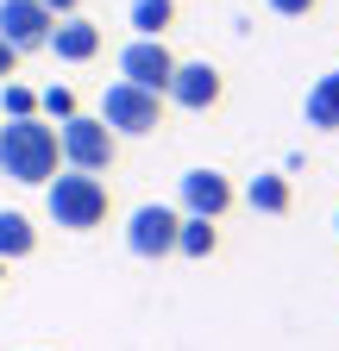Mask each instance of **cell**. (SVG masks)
Segmentation results:
<instances>
[{"label": "cell", "mask_w": 339, "mask_h": 351, "mask_svg": "<svg viewBox=\"0 0 339 351\" xmlns=\"http://www.w3.org/2000/svg\"><path fill=\"white\" fill-rule=\"evenodd\" d=\"M63 169L57 157V125L51 119H0V176H13L25 189H45L51 176Z\"/></svg>", "instance_id": "1"}, {"label": "cell", "mask_w": 339, "mask_h": 351, "mask_svg": "<svg viewBox=\"0 0 339 351\" xmlns=\"http://www.w3.org/2000/svg\"><path fill=\"white\" fill-rule=\"evenodd\" d=\"M107 207H113V195H107L101 176L57 169L51 182H45V213L57 219L63 232H95V226H107Z\"/></svg>", "instance_id": "2"}, {"label": "cell", "mask_w": 339, "mask_h": 351, "mask_svg": "<svg viewBox=\"0 0 339 351\" xmlns=\"http://www.w3.org/2000/svg\"><path fill=\"white\" fill-rule=\"evenodd\" d=\"M113 138H145V132L163 125V95L151 88H132V82H107L101 88V113H95Z\"/></svg>", "instance_id": "3"}, {"label": "cell", "mask_w": 339, "mask_h": 351, "mask_svg": "<svg viewBox=\"0 0 339 351\" xmlns=\"http://www.w3.org/2000/svg\"><path fill=\"white\" fill-rule=\"evenodd\" d=\"M57 157H63V169H82V176H101V169H113V157H119V138L95 119V113H69L63 125H57Z\"/></svg>", "instance_id": "4"}, {"label": "cell", "mask_w": 339, "mask_h": 351, "mask_svg": "<svg viewBox=\"0 0 339 351\" xmlns=\"http://www.w3.org/2000/svg\"><path fill=\"white\" fill-rule=\"evenodd\" d=\"M176 226H183V213L170 201H145V207H132V219H126V251L145 257V263L176 257Z\"/></svg>", "instance_id": "5"}, {"label": "cell", "mask_w": 339, "mask_h": 351, "mask_svg": "<svg viewBox=\"0 0 339 351\" xmlns=\"http://www.w3.org/2000/svg\"><path fill=\"white\" fill-rule=\"evenodd\" d=\"M226 95V75L207 63V57H176V69H170V88H163V101L170 107H183V113H207V107H220Z\"/></svg>", "instance_id": "6"}, {"label": "cell", "mask_w": 339, "mask_h": 351, "mask_svg": "<svg viewBox=\"0 0 339 351\" xmlns=\"http://www.w3.org/2000/svg\"><path fill=\"white\" fill-rule=\"evenodd\" d=\"M233 201H239V189L220 169H183L176 176V213H189V219H220Z\"/></svg>", "instance_id": "7"}, {"label": "cell", "mask_w": 339, "mask_h": 351, "mask_svg": "<svg viewBox=\"0 0 339 351\" xmlns=\"http://www.w3.org/2000/svg\"><path fill=\"white\" fill-rule=\"evenodd\" d=\"M170 69H176V51H170L163 38H132V44L119 51V82L151 88V95H163V88H170Z\"/></svg>", "instance_id": "8"}, {"label": "cell", "mask_w": 339, "mask_h": 351, "mask_svg": "<svg viewBox=\"0 0 339 351\" xmlns=\"http://www.w3.org/2000/svg\"><path fill=\"white\" fill-rule=\"evenodd\" d=\"M51 25H57V19L38 7V0H0V38H7L19 57H25V51H45Z\"/></svg>", "instance_id": "9"}, {"label": "cell", "mask_w": 339, "mask_h": 351, "mask_svg": "<svg viewBox=\"0 0 339 351\" xmlns=\"http://www.w3.org/2000/svg\"><path fill=\"white\" fill-rule=\"evenodd\" d=\"M45 51H51L57 63H95V57H101V25H95V19H82V13H69V19L51 25Z\"/></svg>", "instance_id": "10"}, {"label": "cell", "mask_w": 339, "mask_h": 351, "mask_svg": "<svg viewBox=\"0 0 339 351\" xmlns=\"http://www.w3.org/2000/svg\"><path fill=\"white\" fill-rule=\"evenodd\" d=\"M245 207H251V213H270V219H283V213L295 207L289 176H277V169H258V176L245 182Z\"/></svg>", "instance_id": "11"}, {"label": "cell", "mask_w": 339, "mask_h": 351, "mask_svg": "<svg viewBox=\"0 0 339 351\" xmlns=\"http://www.w3.org/2000/svg\"><path fill=\"white\" fill-rule=\"evenodd\" d=\"M38 251V226L19 207H0V263H25Z\"/></svg>", "instance_id": "12"}, {"label": "cell", "mask_w": 339, "mask_h": 351, "mask_svg": "<svg viewBox=\"0 0 339 351\" xmlns=\"http://www.w3.org/2000/svg\"><path fill=\"white\" fill-rule=\"evenodd\" d=\"M302 119L314 132H339V69H327L314 88H308V101H302Z\"/></svg>", "instance_id": "13"}, {"label": "cell", "mask_w": 339, "mask_h": 351, "mask_svg": "<svg viewBox=\"0 0 339 351\" xmlns=\"http://www.w3.org/2000/svg\"><path fill=\"white\" fill-rule=\"evenodd\" d=\"M126 25H132V38H163L176 25V0H132V7H126Z\"/></svg>", "instance_id": "14"}, {"label": "cell", "mask_w": 339, "mask_h": 351, "mask_svg": "<svg viewBox=\"0 0 339 351\" xmlns=\"http://www.w3.org/2000/svg\"><path fill=\"white\" fill-rule=\"evenodd\" d=\"M220 251V232H214V219H189L183 213V226H176V257H214Z\"/></svg>", "instance_id": "15"}, {"label": "cell", "mask_w": 339, "mask_h": 351, "mask_svg": "<svg viewBox=\"0 0 339 351\" xmlns=\"http://www.w3.org/2000/svg\"><path fill=\"white\" fill-rule=\"evenodd\" d=\"M38 113V95L25 82H0V119H32Z\"/></svg>", "instance_id": "16"}, {"label": "cell", "mask_w": 339, "mask_h": 351, "mask_svg": "<svg viewBox=\"0 0 339 351\" xmlns=\"http://www.w3.org/2000/svg\"><path fill=\"white\" fill-rule=\"evenodd\" d=\"M69 113H82V107H75V88H63V82H57V88H45V95H38V119L63 125Z\"/></svg>", "instance_id": "17"}, {"label": "cell", "mask_w": 339, "mask_h": 351, "mask_svg": "<svg viewBox=\"0 0 339 351\" xmlns=\"http://www.w3.org/2000/svg\"><path fill=\"white\" fill-rule=\"evenodd\" d=\"M264 7H270L277 19H308V13L320 7V0H264Z\"/></svg>", "instance_id": "18"}, {"label": "cell", "mask_w": 339, "mask_h": 351, "mask_svg": "<svg viewBox=\"0 0 339 351\" xmlns=\"http://www.w3.org/2000/svg\"><path fill=\"white\" fill-rule=\"evenodd\" d=\"M13 75H19V51H13L7 38H0V82H13Z\"/></svg>", "instance_id": "19"}, {"label": "cell", "mask_w": 339, "mask_h": 351, "mask_svg": "<svg viewBox=\"0 0 339 351\" xmlns=\"http://www.w3.org/2000/svg\"><path fill=\"white\" fill-rule=\"evenodd\" d=\"M38 7H45L51 19H69V13H82V0H38Z\"/></svg>", "instance_id": "20"}, {"label": "cell", "mask_w": 339, "mask_h": 351, "mask_svg": "<svg viewBox=\"0 0 339 351\" xmlns=\"http://www.w3.org/2000/svg\"><path fill=\"white\" fill-rule=\"evenodd\" d=\"M0 282H7V263H0Z\"/></svg>", "instance_id": "21"}, {"label": "cell", "mask_w": 339, "mask_h": 351, "mask_svg": "<svg viewBox=\"0 0 339 351\" xmlns=\"http://www.w3.org/2000/svg\"><path fill=\"white\" fill-rule=\"evenodd\" d=\"M333 232H339V213H333Z\"/></svg>", "instance_id": "22"}]
</instances>
